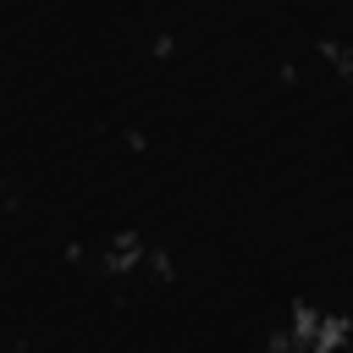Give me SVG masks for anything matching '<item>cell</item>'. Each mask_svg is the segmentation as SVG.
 Listing matches in <instances>:
<instances>
[{"instance_id":"cell-3","label":"cell","mask_w":353,"mask_h":353,"mask_svg":"<svg viewBox=\"0 0 353 353\" xmlns=\"http://www.w3.org/2000/svg\"><path fill=\"white\" fill-rule=\"evenodd\" d=\"M320 55H325V61H331V66H336V72H342L347 83H353V55H347L342 44H320Z\"/></svg>"},{"instance_id":"cell-2","label":"cell","mask_w":353,"mask_h":353,"mask_svg":"<svg viewBox=\"0 0 353 353\" xmlns=\"http://www.w3.org/2000/svg\"><path fill=\"white\" fill-rule=\"evenodd\" d=\"M143 254H149V248H143V237H138V232H116V237L105 243V254H99V265H94V270H110V276H132V270L143 265Z\"/></svg>"},{"instance_id":"cell-1","label":"cell","mask_w":353,"mask_h":353,"mask_svg":"<svg viewBox=\"0 0 353 353\" xmlns=\"http://www.w3.org/2000/svg\"><path fill=\"white\" fill-rule=\"evenodd\" d=\"M353 336V325L342 314H325V309H292V325L276 331V347H298V353H331Z\"/></svg>"}]
</instances>
